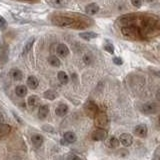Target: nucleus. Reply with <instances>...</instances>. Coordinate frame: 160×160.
<instances>
[{
    "label": "nucleus",
    "mask_w": 160,
    "mask_h": 160,
    "mask_svg": "<svg viewBox=\"0 0 160 160\" xmlns=\"http://www.w3.org/2000/svg\"><path fill=\"white\" fill-rule=\"evenodd\" d=\"M52 22L55 25H57V26L66 27V26H71L72 24H74V20L72 18L65 17V16H56L52 18Z\"/></svg>",
    "instance_id": "f257e3e1"
},
{
    "label": "nucleus",
    "mask_w": 160,
    "mask_h": 160,
    "mask_svg": "<svg viewBox=\"0 0 160 160\" xmlns=\"http://www.w3.org/2000/svg\"><path fill=\"white\" fill-rule=\"evenodd\" d=\"M107 124H108V117H107V115L105 114V113H103V112L97 113L96 117H95V125H96V127H98V128H104Z\"/></svg>",
    "instance_id": "f03ea898"
},
{
    "label": "nucleus",
    "mask_w": 160,
    "mask_h": 160,
    "mask_svg": "<svg viewBox=\"0 0 160 160\" xmlns=\"http://www.w3.org/2000/svg\"><path fill=\"white\" fill-rule=\"evenodd\" d=\"M142 111L145 114H155L158 111V105L154 102H147L143 104Z\"/></svg>",
    "instance_id": "7ed1b4c3"
},
{
    "label": "nucleus",
    "mask_w": 160,
    "mask_h": 160,
    "mask_svg": "<svg viewBox=\"0 0 160 160\" xmlns=\"http://www.w3.org/2000/svg\"><path fill=\"white\" fill-rule=\"evenodd\" d=\"M119 141L123 146L129 147V146H131V144L133 143V137H132V135L129 133H123L120 135Z\"/></svg>",
    "instance_id": "20e7f679"
},
{
    "label": "nucleus",
    "mask_w": 160,
    "mask_h": 160,
    "mask_svg": "<svg viewBox=\"0 0 160 160\" xmlns=\"http://www.w3.org/2000/svg\"><path fill=\"white\" fill-rule=\"evenodd\" d=\"M85 110H86V112L89 116H91V117L95 116V115L98 113V107L93 101H88L85 104Z\"/></svg>",
    "instance_id": "39448f33"
},
{
    "label": "nucleus",
    "mask_w": 160,
    "mask_h": 160,
    "mask_svg": "<svg viewBox=\"0 0 160 160\" xmlns=\"http://www.w3.org/2000/svg\"><path fill=\"white\" fill-rule=\"evenodd\" d=\"M92 139L94 141H102L107 137V132L103 128H99L92 133Z\"/></svg>",
    "instance_id": "423d86ee"
},
{
    "label": "nucleus",
    "mask_w": 160,
    "mask_h": 160,
    "mask_svg": "<svg viewBox=\"0 0 160 160\" xmlns=\"http://www.w3.org/2000/svg\"><path fill=\"white\" fill-rule=\"evenodd\" d=\"M122 32L125 36L131 37V38H137L139 34V29L137 27H125L122 29Z\"/></svg>",
    "instance_id": "0eeeda50"
},
{
    "label": "nucleus",
    "mask_w": 160,
    "mask_h": 160,
    "mask_svg": "<svg viewBox=\"0 0 160 160\" xmlns=\"http://www.w3.org/2000/svg\"><path fill=\"white\" fill-rule=\"evenodd\" d=\"M134 133L139 137H145L147 135V126L145 124H139L134 128Z\"/></svg>",
    "instance_id": "6e6552de"
},
{
    "label": "nucleus",
    "mask_w": 160,
    "mask_h": 160,
    "mask_svg": "<svg viewBox=\"0 0 160 160\" xmlns=\"http://www.w3.org/2000/svg\"><path fill=\"white\" fill-rule=\"evenodd\" d=\"M67 112H68V106L66 104H60L56 107V109H55V113H56V115L59 117L65 116V115L67 114Z\"/></svg>",
    "instance_id": "1a4fd4ad"
},
{
    "label": "nucleus",
    "mask_w": 160,
    "mask_h": 160,
    "mask_svg": "<svg viewBox=\"0 0 160 160\" xmlns=\"http://www.w3.org/2000/svg\"><path fill=\"white\" fill-rule=\"evenodd\" d=\"M85 11L89 15H94L99 11V6L96 3H90L85 7Z\"/></svg>",
    "instance_id": "9d476101"
},
{
    "label": "nucleus",
    "mask_w": 160,
    "mask_h": 160,
    "mask_svg": "<svg viewBox=\"0 0 160 160\" xmlns=\"http://www.w3.org/2000/svg\"><path fill=\"white\" fill-rule=\"evenodd\" d=\"M56 51H57V54L61 57H66L69 54V49L65 44H59L57 46Z\"/></svg>",
    "instance_id": "9b49d317"
},
{
    "label": "nucleus",
    "mask_w": 160,
    "mask_h": 160,
    "mask_svg": "<svg viewBox=\"0 0 160 160\" xmlns=\"http://www.w3.org/2000/svg\"><path fill=\"white\" fill-rule=\"evenodd\" d=\"M48 112H49V108L47 105H41V106L39 107V110H38V117L39 119H44L47 117L48 115Z\"/></svg>",
    "instance_id": "f8f14e48"
},
{
    "label": "nucleus",
    "mask_w": 160,
    "mask_h": 160,
    "mask_svg": "<svg viewBox=\"0 0 160 160\" xmlns=\"http://www.w3.org/2000/svg\"><path fill=\"white\" fill-rule=\"evenodd\" d=\"M10 75H11V77L15 80V81H20V80H22V77H23L22 72L16 68H13L10 70Z\"/></svg>",
    "instance_id": "ddd939ff"
},
{
    "label": "nucleus",
    "mask_w": 160,
    "mask_h": 160,
    "mask_svg": "<svg viewBox=\"0 0 160 160\" xmlns=\"http://www.w3.org/2000/svg\"><path fill=\"white\" fill-rule=\"evenodd\" d=\"M76 139H77L76 135L72 131H67L64 133V140L68 143H74L76 141Z\"/></svg>",
    "instance_id": "4468645a"
},
{
    "label": "nucleus",
    "mask_w": 160,
    "mask_h": 160,
    "mask_svg": "<svg viewBox=\"0 0 160 160\" xmlns=\"http://www.w3.org/2000/svg\"><path fill=\"white\" fill-rule=\"evenodd\" d=\"M11 131V127L8 124H0V138L8 135Z\"/></svg>",
    "instance_id": "2eb2a0df"
},
{
    "label": "nucleus",
    "mask_w": 160,
    "mask_h": 160,
    "mask_svg": "<svg viewBox=\"0 0 160 160\" xmlns=\"http://www.w3.org/2000/svg\"><path fill=\"white\" fill-rule=\"evenodd\" d=\"M34 41H35V38L32 36V37H30L27 41H26V43H25V45H24V48H23V51H22V54L23 55H25L26 53H28L29 52V50L32 48V46H33V44H34Z\"/></svg>",
    "instance_id": "dca6fc26"
},
{
    "label": "nucleus",
    "mask_w": 160,
    "mask_h": 160,
    "mask_svg": "<svg viewBox=\"0 0 160 160\" xmlns=\"http://www.w3.org/2000/svg\"><path fill=\"white\" fill-rule=\"evenodd\" d=\"M27 84L31 89H36L38 87V85H39V81L37 80L36 77L32 76V75H31V76H29L28 79H27Z\"/></svg>",
    "instance_id": "f3484780"
},
{
    "label": "nucleus",
    "mask_w": 160,
    "mask_h": 160,
    "mask_svg": "<svg viewBox=\"0 0 160 160\" xmlns=\"http://www.w3.org/2000/svg\"><path fill=\"white\" fill-rule=\"evenodd\" d=\"M120 141H119V139H117L116 137H114V136H111L108 140H107V142H106V145L109 147V148H117L118 147V145H119Z\"/></svg>",
    "instance_id": "a211bd4d"
},
{
    "label": "nucleus",
    "mask_w": 160,
    "mask_h": 160,
    "mask_svg": "<svg viewBox=\"0 0 160 160\" xmlns=\"http://www.w3.org/2000/svg\"><path fill=\"white\" fill-rule=\"evenodd\" d=\"M15 94L19 97H23L27 94V88L24 85H18V86L15 88Z\"/></svg>",
    "instance_id": "6ab92c4d"
},
{
    "label": "nucleus",
    "mask_w": 160,
    "mask_h": 160,
    "mask_svg": "<svg viewBox=\"0 0 160 160\" xmlns=\"http://www.w3.org/2000/svg\"><path fill=\"white\" fill-rule=\"evenodd\" d=\"M31 141L33 143L34 146H40V145L42 144L43 142V137H42V135H40V134H34L31 136Z\"/></svg>",
    "instance_id": "aec40b11"
},
{
    "label": "nucleus",
    "mask_w": 160,
    "mask_h": 160,
    "mask_svg": "<svg viewBox=\"0 0 160 160\" xmlns=\"http://www.w3.org/2000/svg\"><path fill=\"white\" fill-rule=\"evenodd\" d=\"M57 78L59 80V82L61 84H67L69 81V77L68 75L65 73L64 71H59L57 74Z\"/></svg>",
    "instance_id": "412c9836"
},
{
    "label": "nucleus",
    "mask_w": 160,
    "mask_h": 160,
    "mask_svg": "<svg viewBox=\"0 0 160 160\" xmlns=\"http://www.w3.org/2000/svg\"><path fill=\"white\" fill-rule=\"evenodd\" d=\"M79 36L84 40H91L93 38H96L98 35L94 32H82L79 34Z\"/></svg>",
    "instance_id": "4be33fe9"
},
{
    "label": "nucleus",
    "mask_w": 160,
    "mask_h": 160,
    "mask_svg": "<svg viewBox=\"0 0 160 160\" xmlns=\"http://www.w3.org/2000/svg\"><path fill=\"white\" fill-rule=\"evenodd\" d=\"M43 96H44V98H46L48 100H54L57 97V93L53 91V90H47V91L44 92Z\"/></svg>",
    "instance_id": "5701e85b"
},
{
    "label": "nucleus",
    "mask_w": 160,
    "mask_h": 160,
    "mask_svg": "<svg viewBox=\"0 0 160 160\" xmlns=\"http://www.w3.org/2000/svg\"><path fill=\"white\" fill-rule=\"evenodd\" d=\"M48 62L50 65H52V66H54V67L60 66V60L56 56H54V55H51V56L48 58Z\"/></svg>",
    "instance_id": "b1692460"
},
{
    "label": "nucleus",
    "mask_w": 160,
    "mask_h": 160,
    "mask_svg": "<svg viewBox=\"0 0 160 160\" xmlns=\"http://www.w3.org/2000/svg\"><path fill=\"white\" fill-rule=\"evenodd\" d=\"M39 102V99L36 95H31L29 98H28V105L30 107H35Z\"/></svg>",
    "instance_id": "393cba45"
},
{
    "label": "nucleus",
    "mask_w": 160,
    "mask_h": 160,
    "mask_svg": "<svg viewBox=\"0 0 160 160\" xmlns=\"http://www.w3.org/2000/svg\"><path fill=\"white\" fill-rule=\"evenodd\" d=\"M104 49H105V51H107L110 54L114 53V46H113V44L110 42H106L104 44Z\"/></svg>",
    "instance_id": "a878e982"
},
{
    "label": "nucleus",
    "mask_w": 160,
    "mask_h": 160,
    "mask_svg": "<svg viewBox=\"0 0 160 160\" xmlns=\"http://www.w3.org/2000/svg\"><path fill=\"white\" fill-rule=\"evenodd\" d=\"M83 61L85 64H91L92 61H93V58H92V55L91 54H85L84 56H83Z\"/></svg>",
    "instance_id": "bb28decb"
},
{
    "label": "nucleus",
    "mask_w": 160,
    "mask_h": 160,
    "mask_svg": "<svg viewBox=\"0 0 160 160\" xmlns=\"http://www.w3.org/2000/svg\"><path fill=\"white\" fill-rule=\"evenodd\" d=\"M7 27V21L2 16H0V29H5Z\"/></svg>",
    "instance_id": "cd10ccee"
},
{
    "label": "nucleus",
    "mask_w": 160,
    "mask_h": 160,
    "mask_svg": "<svg viewBox=\"0 0 160 160\" xmlns=\"http://www.w3.org/2000/svg\"><path fill=\"white\" fill-rule=\"evenodd\" d=\"M113 63L116 64V65H122L123 64V60H122V58L116 56V57L113 58Z\"/></svg>",
    "instance_id": "c85d7f7f"
},
{
    "label": "nucleus",
    "mask_w": 160,
    "mask_h": 160,
    "mask_svg": "<svg viewBox=\"0 0 160 160\" xmlns=\"http://www.w3.org/2000/svg\"><path fill=\"white\" fill-rule=\"evenodd\" d=\"M131 3L135 7H140L142 5V0H131Z\"/></svg>",
    "instance_id": "c756f323"
},
{
    "label": "nucleus",
    "mask_w": 160,
    "mask_h": 160,
    "mask_svg": "<svg viewBox=\"0 0 160 160\" xmlns=\"http://www.w3.org/2000/svg\"><path fill=\"white\" fill-rule=\"evenodd\" d=\"M53 3L56 5V6H61L63 4V0H52Z\"/></svg>",
    "instance_id": "7c9ffc66"
},
{
    "label": "nucleus",
    "mask_w": 160,
    "mask_h": 160,
    "mask_svg": "<svg viewBox=\"0 0 160 160\" xmlns=\"http://www.w3.org/2000/svg\"><path fill=\"white\" fill-rule=\"evenodd\" d=\"M68 159H79L78 156H76V155H69V156L67 157Z\"/></svg>",
    "instance_id": "2f4dec72"
},
{
    "label": "nucleus",
    "mask_w": 160,
    "mask_h": 160,
    "mask_svg": "<svg viewBox=\"0 0 160 160\" xmlns=\"http://www.w3.org/2000/svg\"><path fill=\"white\" fill-rule=\"evenodd\" d=\"M153 73L156 75V76L160 77V71H159V70H153Z\"/></svg>",
    "instance_id": "473e14b6"
},
{
    "label": "nucleus",
    "mask_w": 160,
    "mask_h": 160,
    "mask_svg": "<svg viewBox=\"0 0 160 160\" xmlns=\"http://www.w3.org/2000/svg\"><path fill=\"white\" fill-rule=\"evenodd\" d=\"M156 97H157V99H158V101H160V89L157 91V93H156Z\"/></svg>",
    "instance_id": "72a5a7b5"
},
{
    "label": "nucleus",
    "mask_w": 160,
    "mask_h": 160,
    "mask_svg": "<svg viewBox=\"0 0 160 160\" xmlns=\"http://www.w3.org/2000/svg\"><path fill=\"white\" fill-rule=\"evenodd\" d=\"M2 121H3V116H2V114H0V124L2 123Z\"/></svg>",
    "instance_id": "f704fd0d"
}]
</instances>
